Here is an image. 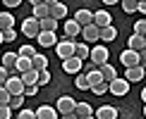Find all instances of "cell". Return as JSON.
<instances>
[{
	"mask_svg": "<svg viewBox=\"0 0 146 119\" xmlns=\"http://www.w3.org/2000/svg\"><path fill=\"white\" fill-rule=\"evenodd\" d=\"M134 33L137 36H146V19H139L134 24Z\"/></svg>",
	"mask_w": 146,
	"mask_h": 119,
	"instance_id": "35",
	"label": "cell"
},
{
	"mask_svg": "<svg viewBox=\"0 0 146 119\" xmlns=\"http://www.w3.org/2000/svg\"><path fill=\"white\" fill-rule=\"evenodd\" d=\"M141 100H144V105H146V86L141 88Z\"/></svg>",
	"mask_w": 146,
	"mask_h": 119,
	"instance_id": "47",
	"label": "cell"
},
{
	"mask_svg": "<svg viewBox=\"0 0 146 119\" xmlns=\"http://www.w3.org/2000/svg\"><path fill=\"white\" fill-rule=\"evenodd\" d=\"M38 93V86H27L24 88V98H27V95H36Z\"/></svg>",
	"mask_w": 146,
	"mask_h": 119,
	"instance_id": "43",
	"label": "cell"
},
{
	"mask_svg": "<svg viewBox=\"0 0 146 119\" xmlns=\"http://www.w3.org/2000/svg\"><path fill=\"white\" fill-rule=\"evenodd\" d=\"M5 7H7V10H15V7H19V5H22V0H5Z\"/></svg>",
	"mask_w": 146,
	"mask_h": 119,
	"instance_id": "42",
	"label": "cell"
},
{
	"mask_svg": "<svg viewBox=\"0 0 146 119\" xmlns=\"http://www.w3.org/2000/svg\"><path fill=\"white\" fill-rule=\"evenodd\" d=\"M122 10L127 14H132V12H139V3L137 0H122Z\"/></svg>",
	"mask_w": 146,
	"mask_h": 119,
	"instance_id": "32",
	"label": "cell"
},
{
	"mask_svg": "<svg viewBox=\"0 0 146 119\" xmlns=\"http://www.w3.org/2000/svg\"><path fill=\"white\" fill-rule=\"evenodd\" d=\"M19 79H22L24 86H38V71L31 69V71H27V74H22Z\"/></svg>",
	"mask_w": 146,
	"mask_h": 119,
	"instance_id": "25",
	"label": "cell"
},
{
	"mask_svg": "<svg viewBox=\"0 0 146 119\" xmlns=\"http://www.w3.org/2000/svg\"><path fill=\"white\" fill-rule=\"evenodd\" d=\"M0 119H12V110H10V105H0Z\"/></svg>",
	"mask_w": 146,
	"mask_h": 119,
	"instance_id": "38",
	"label": "cell"
},
{
	"mask_svg": "<svg viewBox=\"0 0 146 119\" xmlns=\"http://www.w3.org/2000/svg\"><path fill=\"white\" fill-rule=\"evenodd\" d=\"M0 43H5V41H3V31H0Z\"/></svg>",
	"mask_w": 146,
	"mask_h": 119,
	"instance_id": "48",
	"label": "cell"
},
{
	"mask_svg": "<svg viewBox=\"0 0 146 119\" xmlns=\"http://www.w3.org/2000/svg\"><path fill=\"white\" fill-rule=\"evenodd\" d=\"M36 41H38V45H41V48H53V45H58L55 33H50V31H41Z\"/></svg>",
	"mask_w": 146,
	"mask_h": 119,
	"instance_id": "15",
	"label": "cell"
},
{
	"mask_svg": "<svg viewBox=\"0 0 146 119\" xmlns=\"http://www.w3.org/2000/svg\"><path fill=\"white\" fill-rule=\"evenodd\" d=\"M0 88H3V86H0Z\"/></svg>",
	"mask_w": 146,
	"mask_h": 119,
	"instance_id": "53",
	"label": "cell"
},
{
	"mask_svg": "<svg viewBox=\"0 0 146 119\" xmlns=\"http://www.w3.org/2000/svg\"><path fill=\"white\" fill-rule=\"evenodd\" d=\"M15 38H17V31H15V29H7V31H3V41H5V43H12Z\"/></svg>",
	"mask_w": 146,
	"mask_h": 119,
	"instance_id": "36",
	"label": "cell"
},
{
	"mask_svg": "<svg viewBox=\"0 0 146 119\" xmlns=\"http://www.w3.org/2000/svg\"><path fill=\"white\" fill-rule=\"evenodd\" d=\"M144 41H146V36H144Z\"/></svg>",
	"mask_w": 146,
	"mask_h": 119,
	"instance_id": "52",
	"label": "cell"
},
{
	"mask_svg": "<svg viewBox=\"0 0 146 119\" xmlns=\"http://www.w3.org/2000/svg\"><path fill=\"white\" fill-rule=\"evenodd\" d=\"M84 119H96V117H84Z\"/></svg>",
	"mask_w": 146,
	"mask_h": 119,
	"instance_id": "49",
	"label": "cell"
},
{
	"mask_svg": "<svg viewBox=\"0 0 146 119\" xmlns=\"http://www.w3.org/2000/svg\"><path fill=\"white\" fill-rule=\"evenodd\" d=\"M94 117H96V119H117V107H113V105H101L98 110L94 112Z\"/></svg>",
	"mask_w": 146,
	"mask_h": 119,
	"instance_id": "10",
	"label": "cell"
},
{
	"mask_svg": "<svg viewBox=\"0 0 146 119\" xmlns=\"http://www.w3.org/2000/svg\"><path fill=\"white\" fill-rule=\"evenodd\" d=\"M7 79H10V71L0 64V86H5V83H7Z\"/></svg>",
	"mask_w": 146,
	"mask_h": 119,
	"instance_id": "41",
	"label": "cell"
},
{
	"mask_svg": "<svg viewBox=\"0 0 146 119\" xmlns=\"http://www.w3.org/2000/svg\"><path fill=\"white\" fill-rule=\"evenodd\" d=\"M10 100H12V95L5 88H0V105H10Z\"/></svg>",
	"mask_w": 146,
	"mask_h": 119,
	"instance_id": "39",
	"label": "cell"
},
{
	"mask_svg": "<svg viewBox=\"0 0 146 119\" xmlns=\"http://www.w3.org/2000/svg\"><path fill=\"white\" fill-rule=\"evenodd\" d=\"M31 64H34V69L36 71H43L48 67V57L46 55H41V52H36V55L31 57Z\"/></svg>",
	"mask_w": 146,
	"mask_h": 119,
	"instance_id": "27",
	"label": "cell"
},
{
	"mask_svg": "<svg viewBox=\"0 0 146 119\" xmlns=\"http://www.w3.org/2000/svg\"><path fill=\"white\" fill-rule=\"evenodd\" d=\"M86 81H89V91H91V88H96V86H101V83H103L101 69H91L89 74H86Z\"/></svg>",
	"mask_w": 146,
	"mask_h": 119,
	"instance_id": "22",
	"label": "cell"
},
{
	"mask_svg": "<svg viewBox=\"0 0 146 119\" xmlns=\"http://www.w3.org/2000/svg\"><path fill=\"white\" fill-rule=\"evenodd\" d=\"M62 119H79V117H77V114H74V112H72V114H65V117H62Z\"/></svg>",
	"mask_w": 146,
	"mask_h": 119,
	"instance_id": "46",
	"label": "cell"
},
{
	"mask_svg": "<svg viewBox=\"0 0 146 119\" xmlns=\"http://www.w3.org/2000/svg\"><path fill=\"white\" fill-rule=\"evenodd\" d=\"M127 91H129V81H125V79H115L110 83V93L113 95H127Z\"/></svg>",
	"mask_w": 146,
	"mask_h": 119,
	"instance_id": "17",
	"label": "cell"
},
{
	"mask_svg": "<svg viewBox=\"0 0 146 119\" xmlns=\"http://www.w3.org/2000/svg\"><path fill=\"white\" fill-rule=\"evenodd\" d=\"M22 33L27 36V38H38V33H41V22L34 19V17L24 19V22H22Z\"/></svg>",
	"mask_w": 146,
	"mask_h": 119,
	"instance_id": "3",
	"label": "cell"
},
{
	"mask_svg": "<svg viewBox=\"0 0 146 119\" xmlns=\"http://www.w3.org/2000/svg\"><path fill=\"white\" fill-rule=\"evenodd\" d=\"M98 38H101V41H106V43H110V41L117 38V29H115V26H106V29H101Z\"/></svg>",
	"mask_w": 146,
	"mask_h": 119,
	"instance_id": "26",
	"label": "cell"
},
{
	"mask_svg": "<svg viewBox=\"0 0 146 119\" xmlns=\"http://www.w3.org/2000/svg\"><path fill=\"white\" fill-rule=\"evenodd\" d=\"M98 33H101V29L96 26V24H91V26H84V29H82L84 43H96V41H98Z\"/></svg>",
	"mask_w": 146,
	"mask_h": 119,
	"instance_id": "14",
	"label": "cell"
},
{
	"mask_svg": "<svg viewBox=\"0 0 146 119\" xmlns=\"http://www.w3.org/2000/svg\"><path fill=\"white\" fill-rule=\"evenodd\" d=\"M36 119H58V110L53 105H41L36 107Z\"/></svg>",
	"mask_w": 146,
	"mask_h": 119,
	"instance_id": "13",
	"label": "cell"
},
{
	"mask_svg": "<svg viewBox=\"0 0 146 119\" xmlns=\"http://www.w3.org/2000/svg\"><path fill=\"white\" fill-rule=\"evenodd\" d=\"M139 12H141V14H146V0H141V3H139Z\"/></svg>",
	"mask_w": 146,
	"mask_h": 119,
	"instance_id": "45",
	"label": "cell"
},
{
	"mask_svg": "<svg viewBox=\"0 0 146 119\" xmlns=\"http://www.w3.org/2000/svg\"><path fill=\"white\" fill-rule=\"evenodd\" d=\"M74 114H77L79 119H84V117H94V107H91L89 103H77Z\"/></svg>",
	"mask_w": 146,
	"mask_h": 119,
	"instance_id": "24",
	"label": "cell"
},
{
	"mask_svg": "<svg viewBox=\"0 0 146 119\" xmlns=\"http://www.w3.org/2000/svg\"><path fill=\"white\" fill-rule=\"evenodd\" d=\"M50 17V5L48 3H36L34 0V19H38V22H43Z\"/></svg>",
	"mask_w": 146,
	"mask_h": 119,
	"instance_id": "11",
	"label": "cell"
},
{
	"mask_svg": "<svg viewBox=\"0 0 146 119\" xmlns=\"http://www.w3.org/2000/svg\"><path fill=\"white\" fill-rule=\"evenodd\" d=\"M22 105H24V95H15V98L10 100V110L12 107H22Z\"/></svg>",
	"mask_w": 146,
	"mask_h": 119,
	"instance_id": "40",
	"label": "cell"
},
{
	"mask_svg": "<svg viewBox=\"0 0 146 119\" xmlns=\"http://www.w3.org/2000/svg\"><path fill=\"white\" fill-rule=\"evenodd\" d=\"M120 62L125 64L127 69H132V67H139V52H134V50H122L120 52Z\"/></svg>",
	"mask_w": 146,
	"mask_h": 119,
	"instance_id": "7",
	"label": "cell"
},
{
	"mask_svg": "<svg viewBox=\"0 0 146 119\" xmlns=\"http://www.w3.org/2000/svg\"><path fill=\"white\" fill-rule=\"evenodd\" d=\"M94 24L98 29H106V26H113V14L106 10H96L94 12Z\"/></svg>",
	"mask_w": 146,
	"mask_h": 119,
	"instance_id": "6",
	"label": "cell"
},
{
	"mask_svg": "<svg viewBox=\"0 0 146 119\" xmlns=\"http://www.w3.org/2000/svg\"><path fill=\"white\" fill-rule=\"evenodd\" d=\"M89 60H91L94 67H103V64H108V48L106 45H94V48H91Z\"/></svg>",
	"mask_w": 146,
	"mask_h": 119,
	"instance_id": "2",
	"label": "cell"
},
{
	"mask_svg": "<svg viewBox=\"0 0 146 119\" xmlns=\"http://www.w3.org/2000/svg\"><path fill=\"white\" fill-rule=\"evenodd\" d=\"M48 5H50V17L55 22H60V19L67 17V5L65 3H48Z\"/></svg>",
	"mask_w": 146,
	"mask_h": 119,
	"instance_id": "12",
	"label": "cell"
},
{
	"mask_svg": "<svg viewBox=\"0 0 146 119\" xmlns=\"http://www.w3.org/2000/svg\"><path fill=\"white\" fill-rule=\"evenodd\" d=\"M74 22L79 24V26H91V24H94V12L91 10H77L74 12Z\"/></svg>",
	"mask_w": 146,
	"mask_h": 119,
	"instance_id": "9",
	"label": "cell"
},
{
	"mask_svg": "<svg viewBox=\"0 0 146 119\" xmlns=\"http://www.w3.org/2000/svg\"><path fill=\"white\" fill-rule=\"evenodd\" d=\"M74 107H77V103H74V98H70V95H62V98L55 103V110H58V114H72L74 112Z\"/></svg>",
	"mask_w": 146,
	"mask_h": 119,
	"instance_id": "4",
	"label": "cell"
},
{
	"mask_svg": "<svg viewBox=\"0 0 146 119\" xmlns=\"http://www.w3.org/2000/svg\"><path fill=\"white\" fill-rule=\"evenodd\" d=\"M17 119H36V110H29V107H24V110H19Z\"/></svg>",
	"mask_w": 146,
	"mask_h": 119,
	"instance_id": "33",
	"label": "cell"
},
{
	"mask_svg": "<svg viewBox=\"0 0 146 119\" xmlns=\"http://www.w3.org/2000/svg\"><path fill=\"white\" fill-rule=\"evenodd\" d=\"M3 88L12 95V98H15V95H24V88H27V86L22 83V79H19V76H10V79H7V83H5Z\"/></svg>",
	"mask_w": 146,
	"mask_h": 119,
	"instance_id": "5",
	"label": "cell"
},
{
	"mask_svg": "<svg viewBox=\"0 0 146 119\" xmlns=\"http://www.w3.org/2000/svg\"><path fill=\"white\" fill-rule=\"evenodd\" d=\"M41 31H50V33H55V31H58V22L53 19V17L43 19V22H41Z\"/></svg>",
	"mask_w": 146,
	"mask_h": 119,
	"instance_id": "29",
	"label": "cell"
},
{
	"mask_svg": "<svg viewBox=\"0 0 146 119\" xmlns=\"http://www.w3.org/2000/svg\"><path fill=\"white\" fill-rule=\"evenodd\" d=\"M144 117H146V107H144Z\"/></svg>",
	"mask_w": 146,
	"mask_h": 119,
	"instance_id": "50",
	"label": "cell"
},
{
	"mask_svg": "<svg viewBox=\"0 0 146 119\" xmlns=\"http://www.w3.org/2000/svg\"><path fill=\"white\" fill-rule=\"evenodd\" d=\"M62 69L67 71V74L77 76V74H82V69H84V62H82L79 57H70V60H65V62H62Z\"/></svg>",
	"mask_w": 146,
	"mask_h": 119,
	"instance_id": "8",
	"label": "cell"
},
{
	"mask_svg": "<svg viewBox=\"0 0 146 119\" xmlns=\"http://www.w3.org/2000/svg\"><path fill=\"white\" fill-rule=\"evenodd\" d=\"M46 83H50V71H48V69L38 71V88H41V86H46Z\"/></svg>",
	"mask_w": 146,
	"mask_h": 119,
	"instance_id": "34",
	"label": "cell"
},
{
	"mask_svg": "<svg viewBox=\"0 0 146 119\" xmlns=\"http://www.w3.org/2000/svg\"><path fill=\"white\" fill-rule=\"evenodd\" d=\"M74 48H77V43L74 41H70V38H62V41H58V45H55V55L62 60H70V57H74Z\"/></svg>",
	"mask_w": 146,
	"mask_h": 119,
	"instance_id": "1",
	"label": "cell"
},
{
	"mask_svg": "<svg viewBox=\"0 0 146 119\" xmlns=\"http://www.w3.org/2000/svg\"><path fill=\"white\" fill-rule=\"evenodd\" d=\"M139 67H144V69H146V50L139 52Z\"/></svg>",
	"mask_w": 146,
	"mask_h": 119,
	"instance_id": "44",
	"label": "cell"
},
{
	"mask_svg": "<svg viewBox=\"0 0 146 119\" xmlns=\"http://www.w3.org/2000/svg\"><path fill=\"white\" fill-rule=\"evenodd\" d=\"M127 45H129V50H134V52L146 50V41H144V36H137V33H132V36H129Z\"/></svg>",
	"mask_w": 146,
	"mask_h": 119,
	"instance_id": "18",
	"label": "cell"
},
{
	"mask_svg": "<svg viewBox=\"0 0 146 119\" xmlns=\"http://www.w3.org/2000/svg\"><path fill=\"white\" fill-rule=\"evenodd\" d=\"M17 60H19V55H17V52H5V55H3V67L7 69L10 74H12V71H15V67H17Z\"/></svg>",
	"mask_w": 146,
	"mask_h": 119,
	"instance_id": "20",
	"label": "cell"
},
{
	"mask_svg": "<svg viewBox=\"0 0 146 119\" xmlns=\"http://www.w3.org/2000/svg\"><path fill=\"white\" fill-rule=\"evenodd\" d=\"M98 69H101L103 81H106V83H113L115 79H117V71H115V67H113V64H103V67H98Z\"/></svg>",
	"mask_w": 146,
	"mask_h": 119,
	"instance_id": "23",
	"label": "cell"
},
{
	"mask_svg": "<svg viewBox=\"0 0 146 119\" xmlns=\"http://www.w3.org/2000/svg\"><path fill=\"white\" fill-rule=\"evenodd\" d=\"M17 55H19V57H27V60H31V57L36 55V48H34V45H22Z\"/></svg>",
	"mask_w": 146,
	"mask_h": 119,
	"instance_id": "31",
	"label": "cell"
},
{
	"mask_svg": "<svg viewBox=\"0 0 146 119\" xmlns=\"http://www.w3.org/2000/svg\"><path fill=\"white\" fill-rule=\"evenodd\" d=\"M74 86L79 91H89V81H86V74H77L74 76Z\"/></svg>",
	"mask_w": 146,
	"mask_h": 119,
	"instance_id": "30",
	"label": "cell"
},
{
	"mask_svg": "<svg viewBox=\"0 0 146 119\" xmlns=\"http://www.w3.org/2000/svg\"><path fill=\"white\" fill-rule=\"evenodd\" d=\"M0 7H3V3H0Z\"/></svg>",
	"mask_w": 146,
	"mask_h": 119,
	"instance_id": "51",
	"label": "cell"
},
{
	"mask_svg": "<svg viewBox=\"0 0 146 119\" xmlns=\"http://www.w3.org/2000/svg\"><path fill=\"white\" fill-rule=\"evenodd\" d=\"M91 91H94L96 95H103V93H108V91H110V83H106V81H103L101 86H96V88H91Z\"/></svg>",
	"mask_w": 146,
	"mask_h": 119,
	"instance_id": "37",
	"label": "cell"
},
{
	"mask_svg": "<svg viewBox=\"0 0 146 119\" xmlns=\"http://www.w3.org/2000/svg\"><path fill=\"white\" fill-rule=\"evenodd\" d=\"M89 55H91L89 43H77V48H74V57H79V60L84 62V60H89Z\"/></svg>",
	"mask_w": 146,
	"mask_h": 119,
	"instance_id": "28",
	"label": "cell"
},
{
	"mask_svg": "<svg viewBox=\"0 0 146 119\" xmlns=\"http://www.w3.org/2000/svg\"><path fill=\"white\" fill-rule=\"evenodd\" d=\"M144 74H146V69H144V67H132V69H127V71H125V81L137 83V81H141V79H144Z\"/></svg>",
	"mask_w": 146,
	"mask_h": 119,
	"instance_id": "16",
	"label": "cell"
},
{
	"mask_svg": "<svg viewBox=\"0 0 146 119\" xmlns=\"http://www.w3.org/2000/svg\"><path fill=\"white\" fill-rule=\"evenodd\" d=\"M15 29V14L12 12H0V31Z\"/></svg>",
	"mask_w": 146,
	"mask_h": 119,
	"instance_id": "21",
	"label": "cell"
},
{
	"mask_svg": "<svg viewBox=\"0 0 146 119\" xmlns=\"http://www.w3.org/2000/svg\"><path fill=\"white\" fill-rule=\"evenodd\" d=\"M82 33V26L74 22V19H67L65 22V38H70V41H74V36Z\"/></svg>",
	"mask_w": 146,
	"mask_h": 119,
	"instance_id": "19",
	"label": "cell"
}]
</instances>
